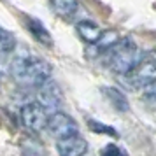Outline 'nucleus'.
<instances>
[{"label": "nucleus", "mask_w": 156, "mask_h": 156, "mask_svg": "<svg viewBox=\"0 0 156 156\" xmlns=\"http://www.w3.org/2000/svg\"><path fill=\"white\" fill-rule=\"evenodd\" d=\"M11 74L18 84L32 88L46 84L53 74V69L44 58L35 56L32 53H23L14 56V62L11 65Z\"/></svg>", "instance_id": "1"}, {"label": "nucleus", "mask_w": 156, "mask_h": 156, "mask_svg": "<svg viewBox=\"0 0 156 156\" xmlns=\"http://www.w3.org/2000/svg\"><path fill=\"white\" fill-rule=\"evenodd\" d=\"M109 67L111 70L119 74V76H128L132 70H135L139 65L144 62L142 60V51L132 42V39H119V42L114 48L109 49Z\"/></svg>", "instance_id": "2"}, {"label": "nucleus", "mask_w": 156, "mask_h": 156, "mask_svg": "<svg viewBox=\"0 0 156 156\" xmlns=\"http://www.w3.org/2000/svg\"><path fill=\"white\" fill-rule=\"evenodd\" d=\"M20 119H21V125L28 132L39 133V132H42L44 128H48L49 114H48V111L39 102H30V104H25L21 107Z\"/></svg>", "instance_id": "3"}, {"label": "nucleus", "mask_w": 156, "mask_h": 156, "mask_svg": "<svg viewBox=\"0 0 156 156\" xmlns=\"http://www.w3.org/2000/svg\"><path fill=\"white\" fill-rule=\"evenodd\" d=\"M56 140L70 137V135H77L79 133V126L77 121L74 119L72 116H69L67 112H51L49 119H48V128H46Z\"/></svg>", "instance_id": "4"}, {"label": "nucleus", "mask_w": 156, "mask_h": 156, "mask_svg": "<svg viewBox=\"0 0 156 156\" xmlns=\"http://www.w3.org/2000/svg\"><path fill=\"white\" fill-rule=\"evenodd\" d=\"M125 81L128 83L130 88H146L151 84L153 81H156V63L151 60L142 62L135 70H132L128 76H125Z\"/></svg>", "instance_id": "5"}, {"label": "nucleus", "mask_w": 156, "mask_h": 156, "mask_svg": "<svg viewBox=\"0 0 156 156\" xmlns=\"http://www.w3.org/2000/svg\"><path fill=\"white\" fill-rule=\"evenodd\" d=\"M58 156H84L88 151V142L81 135H70L56 140Z\"/></svg>", "instance_id": "6"}, {"label": "nucleus", "mask_w": 156, "mask_h": 156, "mask_svg": "<svg viewBox=\"0 0 156 156\" xmlns=\"http://www.w3.org/2000/svg\"><path fill=\"white\" fill-rule=\"evenodd\" d=\"M39 104L46 111H53V112H58L60 111V105H62V91H60V88L53 81H48L44 86H41Z\"/></svg>", "instance_id": "7"}, {"label": "nucleus", "mask_w": 156, "mask_h": 156, "mask_svg": "<svg viewBox=\"0 0 156 156\" xmlns=\"http://www.w3.org/2000/svg\"><path fill=\"white\" fill-rule=\"evenodd\" d=\"M77 35L84 41L86 44H93V46H97L100 41V37H102V28H100L98 25L95 21H90V20H84V21H79L77 27Z\"/></svg>", "instance_id": "8"}, {"label": "nucleus", "mask_w": 156, "mask_h": 156, "mask_svg": "<svg viewBox=\"0 0 156 156\" xmlns=\"http://www.w3.org/2000/svg\"><path fill=\"white\" fill-rule=\"evenodd\" d=\"M27 30L34 35V39L37 42L44 44V46H53V37L48 32V28L44 27L42 21H39L35 18H28L27 20Z\"/></svg>", "instance_id": "9"}, {"label": "nucleus", "mask_w": 156, "mask_h": 156, "mask_svg": "<svg viewBox=\"0 0 156 156\" xmlns=\"http://www.w3.org/2000/svg\"><path fill=\"white\" fill-rule=\"evenodd\" d=\"M104 95L107 97V100L111 102V105L119 111V112H128L130 111V104H128V98L125 97V93L121 91L119 88H104Z\"/></svg>", "instance_id": "10"}, {"label": "nucleus", "mask_w": 156, "mask_h": 156, "mask_svg": "<svg viewBox=\"0 0 156 156\" xmlns=\"http://www.w3.org/2000/svg\"><path fill=\"white\" fill-rule=\"evenodd\" d=\"M49 5L58 16L70 18V16H74L76 11H77L79 0H49Z\"/></svg>", "instance_id": "11"}, {"label": "nucleus", "mask_w": 156, "mask_h": 156, "mask_svg": "<svg viewBox=\"0 0 156 156\" xmlns=\"http://www.w3.org/2000/svg\"><path fill=\"white\" fill-rule=\"evenodd\" d=\"M14 46H16L14 35L7 30L0 28V53H9V51L14 49Z\"/></svg>", "instance_id": "12"}, {"label": "nucleus", "mask_w": 156, "mask_h": 156, "mask_svg": "<svg viewBox=\"0 0 156 156\" xmlns=\"http://www.w3.org/2000/svg\"><path fill=\"white\" fill-rule=\"evenodd\" d=\"M88 126L91 128L93 132H98V133H109V135H116V132H114L112 128H107L104 123H100V121H93L90 119L88 121Z\"/></svg>", "instance_id": "13"}, {"label": "nucleus", "mask_w": 156, "mask_h": 156, "mask_svg": "<svg viewBox=\"0 0 156 156\" xmlns=\"http://www.w3.org/2000/svg\"><path fill=\"white\" fill-rule=\"evenodd\" d=\"M100 156H126V153H125L123 149H119L118 146H112V144H111V146H107V147L102 151Z\"/></svg>", "instance_id": "14"}, {"label": "nucleus", "mask_w": 156, "mask_h": 156, "mask_svg": "<svg viewBox=\"0 0 156 156\" xmlns=\"http://www.w3.org/2000/svg\"><path fill=\"white\" fill-rule=\"evenodd\" d=\"M142 93H144V97L147 100H154L156 102V81H153L151 84H147L144 90H142Z\"/></svg>", "instance_id": "15"}]
</instances>
